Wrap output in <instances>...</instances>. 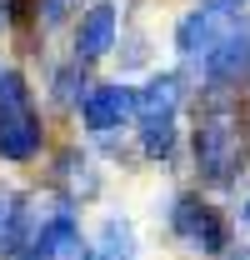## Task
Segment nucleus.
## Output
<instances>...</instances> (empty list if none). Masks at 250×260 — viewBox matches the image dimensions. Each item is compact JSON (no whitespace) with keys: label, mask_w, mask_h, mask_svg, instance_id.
Returning <instances> with one entry per match:
<instances>
[{"label":"nucleus","mask_w":250,"mask_h":260,"mask_svg":"<svg viewBox=\"0 0 250 260\" xmlns=\"http://www.w3.org/2000/svg\"><path fill=\"white\" fill-rule=\"evenodd\" d=\"M40 145V125L30 115V95H25V80L15 70H0V155L10 160H25Z\"/></svg>","instance_id":"1"},{"label":"nucleus","mask_w":250,"mask_h":260,"mask_svg":"<svg viewBox=\"0 0 250 260\" xmlns=\"http://www.w3.org/2000/svg\"><path fill=\"white\" fill-rule=\"evenodd\" d=\"M250 65V20H230L225 30L215 35V45L205 50V70L215 75V80H230V75H240Z\"/></svg>","instance_id":"2"},{"label":"nucleus","mask_w":250,"mask_h":260,"mask_svg":"<svg viewBox=\"0 0 250 260\" xmlns=\"http://www.w3.org/2000/svg\"><path fill=\"white\" fill-rule=\"evenodd\" d=\"M230 15H235V10H230L225 0H200L185 20H180V30H175L180 50H210V45H215V30L230 25Z\"/></svg>","instance_id":"3"},{"label":"nucleus","mask_w":250,"mask_h":260,"mask_svg":"<svg viewBox=\"0 0 250 260\" xmlns=\"http://www.w3.org/2000/svg\"><path fill=\"white\" fill-rule=\"evenodd\" d=\"M110 40H115V5L100 0V5H90L80 15V25H75V55L80 60H100L110 50Z\"/></svg>","instance_id":"4"},{"label":"nucleus","mask_w":250,"mask_h":260,"mask_svg":"<svg viewBox=\"0 0 250 260\" xmlns=\"http://www.w3.org/2000/svg\"><path fill=\"white\" fill-rule=\"evenodd\" d=\"M130 105H135V95H130L125 85H100V90L85 95V125H90V130L115 125L120 115H130Z\"/></svg>","instance_id":"5"},{"label":"nucleus","mask_w":250,"mask_h":260,"mask_svg":"<svg viewBox=\"0 0 250 260\" xmlns=\"http://www.w3.org/2000/svg\"><path fill=\"white\" fill-rule=\"evenodd\" d=\"M195 150H200V160H205L210 175H225L230 160H235V135H230V125H205L195 135Z\"/></svg>","instance_id":"6"},{"label":"nucleus","mask_w":250,"mask_h":260,"mask_svg":"<svg viewBox=\"0 0 250 260\" xmlns=\"http://www.w3.org/2000/svg\"><path fill=\"white\" fill-rule=\"evenodd\" d=\"M170 105H175V80H170V75H155V80H150V90H145V100H140L145 120H150V125L165 120V115H170Z\"/></svg>","instance_id":"7"},{"label":"nucleus","mask_w":250,"mask_h":260,"mask_svg":"<svg viewBox=\"0 0 250 260\" xmlns=\"http://www.w3.org/2000/svg\"><path fill=\"white\" fill-rule=\"evenodd\" d=\"M55 95H60L65 105L75 100V70H60V80H55Z\"/></svg>","instance_id":"8"},{"label":"nucleus","mask_w":250,"mask_h":260,"mask_svg":"<svg viewBox=\"0 0 250 260\" xmlns=\"http://www.w3.org/2000/svg\"><path fill=\"white\" fill-rule=\"evenodd\" d=\"M245 220H250V205H245Z\"/></svg>","instance_id":"9"}]
</instances>
